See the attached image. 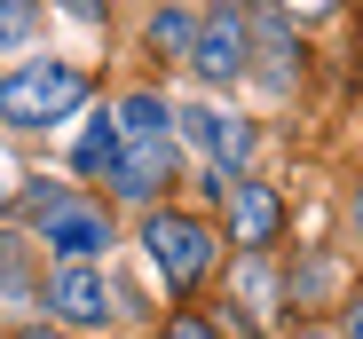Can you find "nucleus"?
<instances>
[{
  "mask_svg": "<svg viewBox=\"0 0 363 339\" xmlns=\"http://www.w3.org/2000/svg\"><path fill=\"white\" fill-rule=\"evenodd\" d=\"M174 110L158 103V95H127L118 103V166H111V190L118 197H135V205H150L158 197V182H174Z\"/></svg>",
  "mask_w": 363,
  "mask_h": 339,
  "instance_id": "f257e3e1",
  "label": "nucleus"
},
{
  "mask_svg": "<svg viewBox=\"0 0 363 339\" xmlns=\"http://www.w3.org/2000/svg\"><path fill=\"white\" fill-rule=\"evenodd\" d=\"M79 103H87V71H72V64H32V71L0 79V119L9 127H55Z\"/></svg>",
  "mask_w": 363,
  "mask_h": 339,
  "instance_id": "f03ea898",
  "label": "nucleus"
},
{
  "mask_svg": "<svg viewBox=\"0 0 363 339\" xmlns=\"http://www.w3.org/2000/svg\"><path fill=\"white\" fill-rule=\"evenodd\" d=\"M143 245H150V260H158V276L174 292H198L206 268H213V229L198 213H150L143 221Z\"/></svg>",
  "mask_w": 363,
  "mask_h": 339,
  "instance_id": "7ed1b4c3",
  "label": "nucleus"
},
{
  "mask_svg": "<svg viewBox=\"0 0 363 339\" xmlns=\"http://www.w3.org/2000/svg\"><path fill=\"white\" fill-rule=\"evenodd\" d=\"M32 213H40V245L64 253V260H95L111 245V213L87 205V197H64V190H32Z\"/></svg>",
  "mask_w": 363,
  "mask_h": 339,
  "instance_id": "20e7f679",
  "label": "nucleus"
},
{
  "mask_svg": "<svg viewBox=\"0 0 363 339\" xmlns=\"http://www.w3.org/2000/svg\"><path fill=\"white\" fill-rule=\"evenodd\" d=\"M245 55H253V24H245V8H237V0H221V8L198 24L190 71H198V79H237V71H245Z\"/></svg>",
  "mask_w": 363,
  "mask_h": 339,
  "instance_id": "39448f33",
  "label": "nucleus"
},
{
  "mask_svg": "<svg viewBox=\"0 0 363 339\" xmlns=\"http://www.w3.org/2000/svg\"><path fill=\"white\" fill-rule=\"evenodd\" d=\"M48 308L64 316L72 331H95V323H111V316H118V300H111V285H103V276H95L87 260H64V268L48 276Z\"/></svg>",
  "mask_w": 363,
  "mask_h": 339,
  "instance_id": "423d86ee",
  "label": "nucleus"
},
{
  "mask_svg": "<svg viewBox=\"0 0 363 339\" xmlns=\"http://www.w3.org/2000/svg\"><path fill=\"white\" fill-rule=\"evenodd\" d=\"M174 127L190 134V142H198V150L221 166L229 182H237V166L253 158V127H245V119H229V110H206V103H190V110H174Z\"/></svg>",
  "mask_w": 363,
  "mask_h": 339,
  "instance_id": "0eeeda50",
  "label": "nucleus"
},
{
  "mask_svg": "<svg viewBox=\"0 0 363 339\" xmlns=\"http://www.w3.org/2000/svg\"><path fill=\"white\" fill-rule=\"evenodd\" d=\"M277 229H284V197L269 182H229V237L261 253V245H277Z\"/></svg>",
  "mask_w": 363,
  "mask_h": 339,
  "instance_id": "6e6552de",
  "label": "nucleus"
},
{
  "mask_svg": "<svg viewBox=\"0 0 363 339\" xmlns=\"http://www.w3.org/2000/svg\"><path fill=\"white\" fill-rule=\"evenodd\" d=\"M245 24H253V55H261V87H269V95H284V87L300 79V40H292V32H284V16H269V8H261V16H245Z\"/></svg>",
  "mask_w": 363,
  "mask_h": 339,
  "instance_id": "1a4fd4ad",
  "label": "nucleus"
},
{
  "mask_svg": "<svg viewBox=\"0 0 363 339\" xmlns=\"http://www.w3.org/2000/svg\"><path fill=\"white\" fill-rule=\"evenodd\" d=\"M229 285H237V300H245V316H253V323H277V276H269V260H261V253L237 260Z\"/></svg>",
  "mask_w": 363,
  "mask_h": 339,
  "instance_id": "9d476101",
  "label": "nucleus"
},
{
  "mask_svg": "<svg viewBox=\"0 0 363 339\" xmlns=\"http://www.w3.org/2000/svg\"><path fill=\"white\" fill-rule=\"evenodd\" d=\"M150 55H166V64H190V55H198V24L182 16L174 0H166V8L150 16Z\"/></svg>",
  "mask_w": 363,
  "mask_h": 339,
  "instance_id": "9b49d317",
  "label": "nucleus"
},
{
  "mask_svg": "<svg viewBox=\"0 0 363 339\" xmlns=\"http://www.w3.org/2000/svg\"><path fill=\"white\" fill-rule=\"evenodd\" d=\"M72 166H79V174H111V166H118V119H95V127L79 134Z\"/></svg>",
  "mask_w": 363,
  "mask_h": 339,
  "instance_id": "f8f14e48",
  "label": "nucleus"
},
{
  "mask_svg": "<svg viewBox=\"0 0 363 339\" xmlns=\"http://www.w3.org/2000/svg\"><path fill=\"white\" fill-rule=\"evenodd\" d=\"M40 40V0H0V55H24Z\"/></svg>",
  "mask_w": 363,
  "mask_h": 339,
  "instance_id": "ddd939ff",
  "label": "nucleus"
},
{
  "mask_svg": "<svg viewBox=\"0 0 363 339\" xmlns=\"http://www.w3.org/2000/svg\"><path fill=\"white\" fill-rule=\"evenodd\" d=\"M0 292H32V268H24V237H0Z\"/></svg>",
  "mask_w": 363,
  "mask_h": 339,
  "instance_id": "4468645a",
  "label": "nucleus"
},
{
  "mask_svg": "<svg viewBox=\"0 0 363 339\" xmlns=\"http://www.w3.org/2000/svg\"><path fill=\"white\" fill-rule=\"evenodd\" d=\"M324 285H332V260H308V268L292 276V300H308V292H324Z\"/></svg>",
  "mask_w": 363,
  "mask_h": 339,
  "instance_id": "2eb2a0df",
  "label": "nucleus"
},
{
  "mask_svg": "<svg viewBox=\"0 0 363 339\" xmlns=\"http://www.w3.org/2000/svg\"><path fill=\"white\" fill-rule=\"evenodd\" d=\"M166 339H213V323H206V316H174Z\"/></svg>",
  "mask_w": 363,
  "mask_h": 339,
  "instance_id": "dca6fc26",
  "label": "nucleus"
},
{
  "mask_svg": "<svg viewBox=\"0 0 363 339\" xmlns=\"http://www.w3.org/2000/svg\"><path fill=\"white\" fill-rule=\"evenodd\" d=\"M277 8H284V16H324L332 0H277Z\"/></svg>",
  "mask_w": 363,
  "mask_h": 339,
  "instance_id": "f3484780",
  "label": "nucleus"
},
{
  "mask_svg": "<svg viewBox=\"0 0 363 339\" xmlns=\"http://www.w3.org/2000/svg\"><path fill=\"white\" fill-rule=\"evenodd\" d=\"M347 339H363V292L347 300Z\"/></svg>",
  "mask_w": 363,
  "mask_h": 339,
  "instance_id": "a211bd4d",
  "label": "nucleus"
},
{
  "mask_svg": "<svg viewBox=\"0 0 363 339\" xmlns=\"http://www.w3.org/2000/svg\"><path fill=\"white\" fill-rule=\"evenodd\" d=\"M355 245H363V182H355Z\"/></svg>",
  "mask_w": 363,
  "mask_h": 339,
  "instance_id": "6ab92c4d",
  "label": "nucleus"
},
{
  "mask_svg": "<svg viewBox=\"0 0 363 339\" xmlns=\"http://www.w3.org/2000/svg\"><path fill=\"white\" fill-rule=\"evenodd\" d=\"M16 339H55V331H16Z\"/></svg>",
  "mask_w": 363,
  "mask_h": 339,
  "instance_id": "aec40b11",
  "label": "nucleus"
},
{
  "mask_svg": "<svg viewBox=\"0 0 363 339\" xmlns=\"http://www.w3.org/2000/svg\"><path fill=\"white\" fill-rule=\"evenodd\" d=\"M300 339H332V331H300Z\"/></svg>",
  "mask_w": 363,
  "mask_h": 339,
  "instance_id": "412c9836",
  "label": "nucleus"
}]
</instances>
